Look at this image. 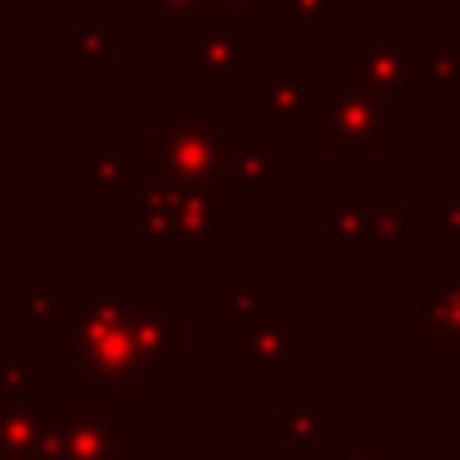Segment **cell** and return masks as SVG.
<instances>
[{
	"mask_svg": "<svg viewBox=\"0 0 460 460\" xmlns=\"http://www.w3.org/2000/svg\"><path fill=\"white\" fill-rule=\"evenodd\" d=\"M322 460H391L386 446H327Z\"/></svg>",
	"mask_w": 460,
	"mask_h": 460,
	"instance_id": "obj_20",
	"label": "cell"
},
{
	"mask_svg": "<svg viewBox=\"0 0 460 460\" xmlns=\"http://www.w3.org/2000/svg\"><path fill=\"white\" fill-rule=\"evenodd\" d=\"M15 460H31V456H15Z\"/></svg>",
	"mask_w": 460,
	"mask_h": 460,
	"instance_id": "obj_22",
	"label": "cell"
},
{
	"mask_svg": "<svg viewBox=\"0 0 460 460\" xmlns=\"http://www.w3.org/2000/svg\"><path fill=\"white\" fill-rule=\"evenodd\" d=\"M411 332L430 341L436 357H460V292L440 278L416 288L411 292Z\"/></svg>",
	"mask_w": 460,
	"mask_h": 460,
	"instance_id": "obj_10",
	"label": "cell"
},
{
	"mask_svg": "<svg viewBox=\"0 0 460 460\" xmlns=\"http://www.w3.org/2000/svg\"><path fill=\"white\" fill-rule=\"evenodd\" d=\"M456 15H460V0H456Z\"/></svg>",
	"mask_w": 460,
	"mask_h": 460,
	"instance_id": "obj_23",
	"label": "cell"
},
{
	"mask_svg": "<svg viewBox=\"0 0 460 460\" xmlns=\"http://www.w3.org/2000/svg\"><path fill=\"white\" fill-rule=\"evenodd\" d=\"M233 139V114L208 110V114H179L169 110L164 124L139 144V159L149 173L183 189H213L223 193V154Z\"/></svg>",
	"mask_w": 460,
	"mask_h": 460,
	"instance_id": "obj_2",
	"label": "cell"
},
{
	"mask_svg": "<svg viewBox=\"0 0 460 460\" xmlns=\"http://www.w3.org/2000/svg\"><path fill=\"white\" fill-rule=\"evenodd\" d=\"M119 50V25L114 21H80L75 25V60L80 65H104Z\"/></svg>",
	"mask_w": 460,
	"mask_h": 460,
	"instance_id": "obj_17",
	"label": "cell"
},
{
	"mask_svg": "<svg viewBox=\"0 0 460 460\" xmlns=\"http://www.w3.org/2000/svg\"><path fill=\"white\" fill-rule=\"evenodd\" d=\"M233 376L238 381H297L302 376L297 312L268 307L248 322H233Z\"/></svg>",
	"mask_w": 460,
	"mask_h": 460,
	"instance_id": "obj_5",
	"label": "cell"
},
{
	"mask_svg": "<svg viewBox=\"0 0 460 460\" xmlns=\"http://www.w3.org/2000/svg\"><path fill=\"white\" fill-rule=\"evenodd\" d=\"M228 193H213V189H183L179 183V233L173 243L183 248V262L189 268H203L213 258V248H223L233 233V208H228Z\"/></svg>",
	"mask_w": 460,
	"mask_h": 460,
	"instance_id": "obj_9",
	"label": "cell"
},
{
	"mask_svg": "<svg viewBox=\"0 0 460 460\" xmlns=\"http://www.w3.org/2000/svg\"><path fill=\"white\" fill-rule=\"evenodd\" d=\"M258 70L252 60V21L243 15H213L189 50V84H248V75Z\"/></svg>",
	"mask_w": 460,
	"mask_h": 460,
	"instance_id": "obj_6",
	"label": "cell"
},
{
	"mask_svg": "<svg viewBox=\"0 0 460 460\" xmlns=\"http://www.w3.org/2000/svg\"><path fill=\"white\" fill-rule=\"evenodd\" d=\"M55 426L65 460H139V430L124 426L110 406H60Z\"/></svg>",
	"mask_w": 460,
	"mask_h": 460,
	"instance_id": "obj_7",
	"label": "cell"
},
{
	"mask_svg": "<svg viewBox=\"0 0 460 460\" xmlns=\"http://www.w3.org/2000/svg\"><path fill=\"white\" fill-rule=\"evenodd\" d=\"M337 80V65H258L248 75L252 124L268 134H317L322 104Z\"/></svg>",
	"mask_w": 460,
	"mask_h": 460,
	"instance_id": "obj_3",
	"label": "cell"
},
{
	"mask_svg": "<svg viewBox=\"0 0 460 460\" xmlns=\"http://www.w3.org/2000/svg\"><path fill=\"white\" fill-rule=\"evenodd\" d=\"M411 50H416V31L401 15H371L361 25L357 40L341 45L337 75L351 84H361L367 94H376L386 104V114L396 119V129L406 134L416 124V75H411Z\"/></svg>",
	"mask_w": 460,
	"mask_h": 460,
	"instance_id": "obj_1",
	"label": "cell"
},
{
	"mask_svg": "<svg viewBox=\"0 0 460 460\" xmlns=\"http://www.w3.org/2000/svg\"><path fill=\"white\" fill-rule=\"evenodd\" d=\"M430 278H440V282H450V288L460 292V262H446V268H436Z\"/></svg>",
	"mask_w": 460,
	"mask_h": 460,
	"instance_id": "obj_21",
	"label": "cell"
},
{
	"mask_svg": "<svg viewBox=\"0 0 460 460\" xmlns=\"http://www.w3.org/2000/svg\"><path fill=\"white\" fill-rule=\"evenodd\" d=\"M430 238H436L440 248H460V199L430 203Z\"/></svg>",
	"mask_w": 460,
	"mask_h": 460,
	"instance_id": "obj_18",
	"label": "cell"
},
{
	"mask_svg": "<svg viewBox=\"0 0 460 460\" xmlns=\"http://www.w3.org/2000/svg\"><path fill=\"white\" fill-rule=\"evenodd\" d=\"M416 223H411V208L401 199H386V203H371V243L376 248H406Z\"/></svg>",
	"mask_w": 460,
	"mask_h": 460,
	"instance_id": "obj_15",
	"label": "cell"
},
{
	"mask_svg": "<svg viewBox=\"0 0 460 460\" xmlns=\"http://www.w3.org/2000/svg\"><path fill=\"white\" fill-rule=\"evenodd\" d=\"M396 134L401 129L386 114V104L351 80H337V90L327 94L322 119H317V144L327 159H371V154H386L396 144Z\"/></svg>",
	"mask_w": 460,
	"mask_h": 460,
	"instance_id": "obj_4",
	"label": "cell"
},
{
	"mask_svg": "<svg viewBox=\"0 0 460 460\" xmlns=\"http://www.w3.org/2000/svg\"><path fill=\"white\" fill-rule=\"evenodd\" d=\"M278 436H282V446H292V450H312L322 440V411L312 406V401H288L282 416H278Z\"/></svg>",
	"mask_w": 460,
	"mask_h": 460,
	"instance_id": "obj_14",
	"label": "cell"
},
{
	"mask_svg": "<svg viewBox=\"0 0 460 460\" xmlns=\"http://www.w3.org/2000/svg\"><path fill=\"white\" fill-rule=\"evenodd\" d=\"M347 15V0H278V21H292L302 35V45L322 40V25L341 21Z\"/></svg>",
	"mask_w": 460,
	"mask_h": 460,
	"instance_id": "obj_13",
	"label": "cell"
},
{
	"mask_svg": "<svg viewBox=\"0 0 460 460\" xmlns=\"http://www.w3.org/2000/svg\"><path fill=\"white\" fill-rule=\"evenodd\" d=\"M223 15H243V21H278V0H213Z\"/></svg>",
	"mask_w": 460,
	"mask_h": 460,
	"instance_id": "obj_19",
	"label": "cell"
},
{
	"mask_svg": "<svg viewBox=\"0 0 460 460\" xmlns=\"http://www.w3.org/2000/svg\"><path fill=\"white\" fill-rule=\"evenodd\" d=\"M322 228H327V243L337 248L341 268L361 272L371 258V203L361 199H322Z\"/></svg>",
	"mask_w": 460,
	"mask_h": 460,
	"instance_id": "obj_11",
	"label": "cell"
},
{
	"mask_svg": "<svg viewBox=\"0 0 460 460\" xmlns=\"http://www.w3.org/2000/svg\"><path fill=\"white\" fill-rule=\"evenodd\" d=\"M228 282H233V297H228V317H233V322H248V317H258V312L278 307L272 288H262L252 268H233Z\"/></svg>",
	"mask_w": 460,
	"mask_h": 460,
	"instance_id": "obj_16",
	"label": "cell"
},
{
	"mask_svg": "<svg viewBox=\"0 0 460 460\" xmlns=\"http://www.w3.org/2000/svg\"><path fill=\"white\" fill-rule=\"evenodd\" d=\"M223 193L233 203H272L278 199V149L268 129H243L223 154Z\"/></svg>",
	"mask_w": 460,
	"mask_h": 460,
	"instance_id": "obj_8",
	"label": "cell"
},
{
	"mask_svg": "<svg viewBox=\"0 0 460 460\" xmlns=\"http://www.w3.org/2000/svg\"><path fill=\"white\" fill-rule=\"evenodd\" d=\"M411 75H416V90H460V55L436 40H416Z\"/></svg>",
	"mask_w": 460,
	"mask_h": 460,
	"instance_id": "obj_12",
	"label": "cell"
}]
</instances>
